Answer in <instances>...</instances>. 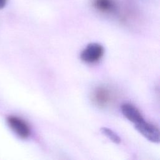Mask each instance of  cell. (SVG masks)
<instances>
[{
  "label": "cell",
  "mask_w": 160,
  "mask_h": 160,
  "mask_svg": "<svg viewBox=\"0 0 160 160\" xmlns=\"http://www.w3.org/2000/svg\"><path fill=\"white\" fill-rule=\"evenodd\" d=\"M104 48L97 42H92L82 51L80 54L81 59L87 63H94L98 61L103 56Z\"/></svg>",
  "instance_id": "1"
},
{
  "label": "cell",
  "mask_w": 160,
  "mask_h": 160,
  "mask_svg": "<svg viewBox=\"0 0 160 160\" xmlns=\"http://www.w3.org/2000/svg\"><path fill=\"white\" fill-rule=\"evenodd\" d=\"M134 128L140 134H141L148 141L154 143L159 142V130L156 126L143 119L134 124Z\"/></svg>",
  "instance_id": "2"
},
{
  "label": "cell",
  "mask_w": 160,
  "mask_h": 160,
  "mask_svg": "<svg viewBox=\"0 0 160 160\" xmlns=\"http://www.w3.org/2000/svg\"><path fill=\"white\" fill-rule=\"evenodd\" d=\"M7 122L11 129L19 138L26 139L31 134L29 126L21 118L10 116L7 118Z\"/></svg>",
  "instance_id": "3"
},
{
  "label": "cell",
  "mask_w": 160,
  "mask_h": 160,
  "mask_svg": "<svg viewBox=\"0 0 160 160\" xmlns=\"http://www.w3.org/2000/svg\"><path fill=\"white\" fill-rule=\"evenodd\" d=\"M92 6L98 11L106 13H115L118 10V2L116 0H91Z\"/></svg>",
  "instance_id": "4"
},
{
  "label": "cell",
  "mask_w": 160,
  "mask_h": 160,
  "mask_svg": "<svg viewBox=\"0 0 160 160\" xmlns=\"http://www.w3.org/2000/svg\"><path fill=\"white\" fill-rule=\"evenodd\" d=\"M121 109L124 116L134 124L144 119L139 111L132 104L124 103L121 106Z\"/></svg>",
  "instance_id": "5"
},
{
  "label": "cell",
  "mask_w": 160,
  "mask_h": 160,
  "mask_svg": "<svg viewBox=\"0 0 160 160\" xmlns=\"http://www.w3.org/2000/svg\"><path fill=\"white\" fill-rule=\"evenodd\" d=\"M93 100L98 106H104L109 101L110 94L108 89L99 88L94 91Z\"/></svg>",
  "instance_id": "6"
},
{
  "label": "cell",
  "mask_w": 160,
  "mask_h": 160,
  "mask_svg": "<svg viewBox=\"0 0 160 160\" xmlns=\"http://www.w3.org/2000/svg\"><path fill=\"white\" fill-rule=\"evenodd\" d=\"M101 132H102V134L106 136L109 139H110L112 142L117 144L121 142V140L120 137L112 129L106 127H102L101 128Z\"/></svg>",
  "instance_id": "7"
},
{
  "label": "cell",
  "mask_w": 160,
  "mask_h": 160,
  "mask_svg": "<svg viewBox=\"0 0 160 160\" xmlns=\"http://www.w3.org/2000/svg\"><path fill=\"white\" fill-rule=\"evenodd\" d=\"M7 3V0H0V9L4 8Z\"/></svg>",
  "instance_id": "8"
}]
</instances>
